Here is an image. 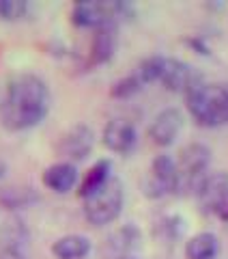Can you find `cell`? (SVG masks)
Here are the masks:
<instances>
[{"label": "cell", "mask_w": 228, "mask_h": 259, "mask_svg": "<svg viewBox=\"0 0 228 259\" xmlns=\"http://www.w3.org/2000/svg\"><path fill=\"white\" fill-rule=\"evenodd\" d=\"M50 112V89L35 74H18L5 87L0 121L7 130L22 132L39 125Z\"/></svg>", "instance_id": "1"}, {"label": "cell", "mask_w": 228, "mask_h": 259, "mask_svg": "<svg viewBox=\"0 0 228 259\" xmlns=\"http://www.w3.org/2000/svg\"><path fill=\"white\" fill-rule=\"evenodd\" d=\"M187 110L202 127H219L228 123V84L200 82L185 95Z\"/></svg>", "instance_id": "2"}, {"label": "cell", "mask_w": 228, "mask_h": 259, "mask_svg": "<svg viewBox=\"0 0 228 259\" xmlns=\"http://www.w3.org/2000/svg\"><path fill=\"white\" fill-rule=\"evenodd\" d=\"M123 201H125L123 184H121L119 177L112 175L101 188H97L95 192L82 199L84 218L95 227L110 225L119 218L121 209H123Z\"/></svg>", "instance_id": "3"}, {"label": "cell", "mask_w": 228, "mask_h": 259, "mask_svg": "<svg viewBox=\"0 0 228 259\" xmlns=\"http://www.w3.org/2000/svg\"><path fill=\"white\" fill-rule=\"evenodd\" d=\"M209 162H211V149L207 145L202 143L185 145L177 160V166H179L177 192L196 194L200 182L209 175Z\"/></svg>", "instance_id": "4"}, {"label": "cell", "mask_w": 228, "mask_h": 259, "mask_svg": "<svg viewBox=\"0 0 228 259\" xmlns=\"http://www.w3.org/2000/svg\"><path fill=\"white\" fill-rule=\"evenodd\" d=\"M177 186H179L177 160L168 156V153H159L151 162V171L144 182V194L151 199H159L170 192H177Z\"/></svg>", "instance_id": "5"}, {"label": "cell", "mask_w": 228, "mask_h": 259, "mask_svg": "<svg viewBox=\"0 0 228 259\" xmlns=\"http://www.w3.org/2000/svg\"><path fill=\"white\" fill-rule=\"evenodd\" d=\"M127 11L123 3H97V0H86V3H78L71 11V18L78 26L86 28H101L114 24L121 15Z\"/></svg>", "instance_id": "6"}, {"label": "cell", "mask_w": 228, "mask_h": 259, "mask_svg": "<svg viewBox=\"0 0 228 259\" xmlns=\"http://www.w3.org/2000/svg\"><path fill=\"white\" fill-rule=\"evenodd\" d=\"M93 145H95L93 130L84 123H78L61 136L59 151L67 158V162H76V160H84L93 151Z\"/></svg>", "instance_id": "7"}, {"label": "cell", "mask_w": 228, "mask_h": 259, "mask_svg": "<svg viewBox=\"0 0 228 259\" xmlns=\"http://www.w3.org/2000/svg\"><path fill=\"white\" fill-rule=\"evenodd\" d=\"M159 82L166 89H170V91L187 95L192 89H196L200 84V76L194 71L192 65H187L183 61H177V59H166Z\"/></svg>", "instance_id": "8"}, {"label": "cell", "mask_w": 228, "mask_h": 259, "mask_svg": "<svg viewBox=\"0 0 228 259\" xmlns=\"http://www.w3.org/2000/svg\"><path fill=\"white\" fill-rule=\"evenodd\" d=\"M183 130V115L177 108H166L161 110L149 125V139L159 145V147H168L177 141V136Z\"/></svg>", "instance_id": "9"}, {"label": "cell", "mask_w": 228, "mask_h": 259, "mask_svg": "<svg viewBox=\"0 0 228 259\" xmlns=\"http://www.w3.org/2000/svg\"><path fill=\"white\" fill-rule=\"evenodd\" d=\"M101 141H103V145H105V147H108L110 151L129 153V151L136 147L138 134H136L134 123H129L127 119H112V121H108V123H105V127H103Z\"/></svg>", "instance_id": "10"}, {"label": "cell", "mask_w": 228, "mask_h": 259, "mask_svg": "<svg viewBox=\"0 0 228 259\" xmlns=\"http://www.w3.org/2000/svg\"><path fill=\"white\" fill-rule=\"evenodd\" d=\"M228 194V173L219 171V173H209L205 180L200 182L198 190H196V197H198V203L205 212H211L219 205V201Z\"/></svg>", "instance_id": "11"}, {"label": "cell", "mask_w": 228, "mask_h": 259, "mask_svg": "<svg viewBox=\"0 0 228 259\" xmlns=\"http://www.w3.org/2000/svg\"><path fill=\"white\" fill-rule=\"evenodd\" d=\"M78 168L73 162H54L43 171V184L50 188L52 192H59V194H65L73 190V186L78 184Z\"/></svg>", "instance_id": "12"}, {"label": "cell", "mask_w": 228, "mask_h": 259, "mask_svg": "<svg viewBox=\"0 0 228 259\" xmlns=\"http://www.w3.org/2000/svg\"><path fill=\"white\" fill-rule=\"evenodd\" d=\"M91 253V240L80 233L63 236L52 244V255L56 259H84Z\"/></svg>", "instance_id": "13"}, {"label": "cell", "mask_w": 228, "mask_h": 259, "mask_svg": "<svg viewBox=\"0 0 228 259\" xmlns=\"http://www.w3.org/2000/svg\"><path fill=\"white\" fill-rule=\"evenodd\" d=\"M217 253H219V240L211 231L196 233V236H192L185 242L187 259H215Z\"/></svg>", "instance_id": "14"}, {"label": "cell", "mask_w": 228, "mask_h": 259, "mask_svg": "<svg viewBox=\"0 0 228 259\" xmlns=\"http://www.w3.org/2000/svg\"><path fill=\"white\" fill-rule=\"evenodd\" d=\"M114 50H117V24H108V26L95 28V37H93V63H105L112 59Z\"/></svg>", "instance_id": "15"}, {"label": "cell", "mask_w": 228, "mask_h": 259, "mask_svg": "<svg viewBox=\"0 0 228 259\" xmlns=\"http://www.w3.org/2000/svg\"><path fill=\"white\" fill-rule=\"evenodd\" d=\"M112 177V162L110 160H99L95 162V164L88 168V173L84 175V180L80 182V197H88L91 192H95L97 188H101V186L108 182Z\"/></svg>", "instance_id": "16"}, {"label": "cell", "mask_w": 228, "mask_h": 259, "mask_svg": "<svg viewBox=\"0 0 228 259\" xmlns=\"http://www.w3.org/2000/svg\"><path fill=\"white\" fill-rule=\"evenodd\" d=\"M138 240H140V233H138L136 227L134 225H125V227L117 229L108 238V248L114 250L117 257H123V255H129V250L138 244Z\"/></svg>", "instance_id": "17"}, {"label": "cell", "mask_w": 228, "mask_h": 259, "mask_svg": "<svg viewBox=\"0 0 228 259\" xmlns=\"http://www.w3.org/2000/svg\"><path fill=\"white\" fill-rule=\"evenodd\" d=\"M28 238V231L22 221L11 218L0 225V248H22Z\"/></svg>", "instance_id": "18"}, {"label": "cell", "mask_w": 228, "mask_h": 259, "mask_svg": "<svg viewBox=\"0 0 228 259\" xmlns=\"http://www.w3.org/2000/svg\"><path fill=\"white\" fill-rule=\"evenodd\" d=\"M35 199H37V194L32 188H7V190L0 192V203H3L5 207H9V209L24 207Z\"/></svg>", "instance_id": "19"}, {"label": "cell", "mask_w": 228, "mask_h": 259, "mask_svg": "<svg viewBox=\"0 0 228 259\" xmlns=\"http://www.w3.org/2000/svg\"><path fill=\"white\" fill-rule=\"evenodd\" d=\"M164 63H166L164 56H151V59L142 61V65L136 71V76L140 78L142 84H146V82H157V80L161 78V71H164Z\"/></svg>", "instance_id": "20"}, {"label": "cell", "mask_w": 228, "mask_h": 259, "mask_svg": "<svg viewBox=\"0 0 228 259\" xmlns=\"http://www.w3.org/2000/svg\"><path fill=\"white\" fill-rule=\"evenodd\" d=\"M155 233H157V238L164 240V242L175 240V238H179V233H181V221H179L177 216L161 218V221L155 225Z\"/></svg>", "instance_id": "21"}, {"label": "cell", "mask_w": 228, "mask_h": 259, "mask_svg": "<svg viewBox=\"0 0 228 259\" xmlns=\"http://www.w3.org/2000/svg\"><path fill=\"white\" fill-rule=\"evenodd\" d=\"M28 11L24 0H0V20H22Z\"/></svg>", "instance_id": "22"}, {"label": "cell", "mask_w": 228, "mask_h": 259, "mask_svg": "<svg viewBox=\"0 0 228 259\" xmlns=\"http://www.w3.org/2000/svg\"><path fill=\"white\" fill-rule=\"evenodd\" d=\"M140 78H138L136 74L134 76H125V78H121L119 82H114L112 87V95L114 97H129V95H134L136 91H140Z\"/></svg>", "instance_id": "23"}, {"label": "cell", "mask_w": 228, "mask_h": 259, "mask_svg": "<svg viewBox=\"0 0 228 259\" xmlns=\"http://www.w3.org/2000/svg\"><path fill=\"white\" fill-rule=\"evenodd\" d=\"M0 259H28L24 248H0Z\"/></svg>", "instance_id": "24"}, {"label": "cell", "mask_w": 228, "mask_h": 259, "mask_svg": "<svg viewBox=\"0 0 228 259\" xmlns=\"http://www.w3.org/2000/svg\"><path fill=\"white\" fill-rule=\"evenodd\" d=\"M213 214L219 218V221H224V223H228V194L226 197L219 201V205L213 209Z\"/></svg>", "instance_id": "25"}, {"label": "cell", "mask_w": 228, "mask_h": 259, "mask_svg": "<svg viewBox=\"0 0 228 259\" xmlns=\"http://www.w3.org/2000/svg\"><path fill=\"white\" fill-rule=\"evenodd\" d=\"M5 173H7V164H5L3 160H0V180H3V177H5Z\"/></svg>", "instance_id": "26"}, {"label": "cell", "mask_w": 228, "mask_h": 259, "mask_svg": "<svg viewBox=\"0 0 228 259\" xmlns=\"http://www.w3.org/2000/svg\"><path fill=\"white\" fill-rule=\"evenodd\" d=\"M114 259H136L134 255H123V257H114Z\"/></svg>", "instance_id": "27"}]
</instances>
